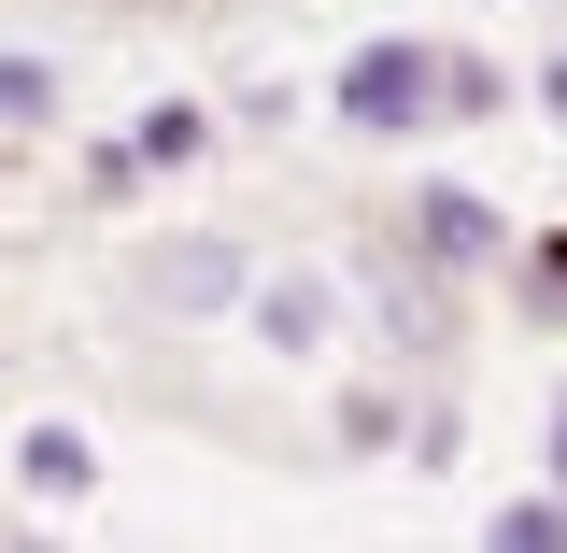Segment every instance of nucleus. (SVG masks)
<instances>
[{"label":"nucleus","instance_id":"obj_1","mask_svg":"<svg viewBox=\"0 0 567 553\" xmlns=\"http://www.w3.org/2000/svg\"><path fill=\"white\" fill-rule=\"evenodd\" d=\"M327 129H341V142H425V129H440V43H425V29L341 43V71H327Z\"/></svg>","mask_w":567,"mask_h":553},{"label":"nucleus","instance_id":"obj_2","mask_svg":"<svg viewBox=\"0 0 567 553\" xmlns=\"http://www.w3.org/2000/svg\"><path fill=\"white\" fill-rule=\"evenodd\" d=\"M341 270H354V298H369V355H383V383H398V369H412V383H440V369H454V327H468V298H454V284H425L383 227L354 242Z\"/></svg>","mask_w":567,"mask_h":553},{"label":"nucleus","instance_id":"obj_3","mask_svg":"<svg viewBox=\"0 0 567 553\" xmlns=\"http://www.w3.org/2000/svg\"><path fill=\"white\" fill-rule=\"evenodd\" d=\"M383 242H398L425 284H454V298L511 270V213H496L483 185H454V171H412V185H398V213H383Z\"/></svg>","mask_w":567,"mask_h":553},{"label":"nucleus","instance_id":"obj_4","mask_svg":"<svg viewBox=\"0 0 567 553\" xmlns=\"http://www.w3.org/2000/svg\"><path fill=\"white\" fill-rule=\"evenodd\" d=\"M128 298L171 313V327H213L256 298V242L241 227H171V242H128Z\"/></svg>","mask_w":567,"mask_h":553},{"label":"nucleus","instance_id":"obj_5","mask_svg":"<svg viewBox=\"0 0 567 553\" xmlns=\"http://www.w3.org/2000/svg\"><path fill=\"white\" fill-rule=\"evenodd\" d=\"M241 341H256V355H284V369L341 355V270H327V256H256V298H241Z\"/></svg>","mask_w":567,"mask_h":553},{"label":"nucleus","instance_id":"obj_6","mask_svg":"<svg viewBox=\"0 0 567 553\" xmlns=\"http://www.w3.org/2000/svg\"><path fill=\"white\" fill-rule=\"evenodd\" d=\"M14 496H29V511H85V496H100V440H85L71 412L14 426Z\"/></svg>","mask_w":567,"mask_h":553},{"label":"nucleus","instance_id":"obj_7","mask_svg":"<svg viewBox=\"0 0 567 553\" xmlns=\"http://www.w3.org/2000/svg\"><path fill=\"white\" fill-rule=\"evenodd\" d=\"M114 142H128V171H142V185H171V171H199L213 142H227V114H213V100H142Z\"/></svg>","mask_w":567,"mask_h":553},{"label":"nucleus","instance_id":"obj_8","mask_svg":"<svg viewBox=\"0 0 567 553\" xmlns=\"http://www.w3.org/2000/svg\"><path fill=\"white\" fill-rule=\"evenodd\" d=\"M71 129V85L43 43H0V156H29V142H58Z\"/></svg>","mask_w":567,"mask_h":553},{"label":"nucleus","instance_id":"obj_9","mask_svg":"<svg viewBox=\"0 0 567 553\" xmlns=\"http://www.w3.org/2000/svg\"><path fill=\"white\" fill-rule=\"evenodd\" d=\"M496 114H511V71L483 43H440V129H496Z\"/></svg>","mask_w":567,"mask_h":553},{"label":"nucleus","instance_id":"obj_10","mask_svg":"<svg viewBox=\"0 0 567 553\" xmlns=\"http://www.w3.org/2000/svg\"><path fill=\"white\" fill-rule=\"evenodd\" d=\"M511 313H525V327H567V227L511 242Z\"/></svg>","mask_w":567,"mask_h":553},{"label":"nucleus","instance_id":"obj_11","mask_svg":"<svg viewBox=\"0 0 567 553\" xmlns=\"http://www.w3.org/2000/svg\"><path fill=\"white\" fill-rule=\"evenodd\" d=\"M483 553H567V496H539V483L496 496V511H483Z\"/></svg>","mask_w":567,"mask_h":553},{"label":"nucleus","instance_id":"obj_12","mask_svg":"<svg viewBox=\"0 0 567 553\" xmlns=\"http://www.w3.org/2000/svg\"><path fill=\"white\" fill-rule=\"evenodd\" d=\"M398 426H412V398H398V383H341V454H383Z\"/></svg>","mask_w":567,"mask_h":553},{"label":"nucleus","instance_id":"obj_13","mask_svg":"<svg viewBox=\"0 0 567 553\" xmlns=\"http://www.w3.org/2000/svg\"><path fill=\"white\" fill-rule=\"evenodd\" d=\"M71 171H85V199H100V213H128V199H142V171H128V142H85V156H71Z\"/></svg>","mask_w":567,"mask_h":553},{"label":"nucleus","instance_id":"obj_14","mask_svg":"<svg viewBox=\"0 0 567 553\" xmlns=\"http://www.w3.org/2000/svg\"><path fill=\"white\" fill-rule=\"evenodd\" d=\"M525 100H539V114H554V129H567V43H554V58H539V71H525Z\"/></svg>","mask_w":567,"mask_h":553},{"label":"nucleus","instance_id":"obj_15","mask_svg":"<svg viewBox=\"0 0 567 553\" xmlns=\"http://www.w3.org/2000/svg\"><path fill=\"white\" fill-rule=\"evenodd\" d=\"M554 454H539V496H567V383H554V426H539Z\"/></svg>","mask_w":567,"mask_h":553},{"label":"nucleus","instance_id":"obj_16","mask_svg":"<svg viewBox=\"0 0 567 553\" xmlns=\"http://www.w3.org/2000/svg\"><path fill=\"white\" fill-rule=\"evenodd\" d=\"M114 14H213V0H114Z\"/></svg>","mask_w":567,"mask_h":553},{"label":"nucleus","instance_id":"obj_17","mask_svg":"<svg viewBox=\"0 0 567 553\" xmlns=\"http://www.w3.org/2000/svg\"><path fill=\"white\" fill-rule=\"evenodd\" d=\"M0 185H14V156H0Z\"/></svg>","mask_w":567,"mask_h":553},{"label":"nucleus","instance_id":"obj_18","mask_svg":"<svg viewBox=\"0 0 567 553\" xmlns=\"http://www.w3.org/2000/svg\"><path fill=\"white\" fill-rule=\"evenodd\" d=\"M0 369H14V355H0Z\"/></svg>","mask_w":567,"mask_h":553}]
</instances>
